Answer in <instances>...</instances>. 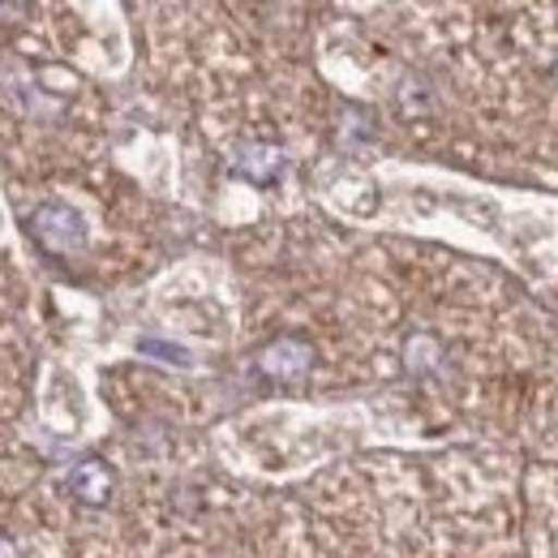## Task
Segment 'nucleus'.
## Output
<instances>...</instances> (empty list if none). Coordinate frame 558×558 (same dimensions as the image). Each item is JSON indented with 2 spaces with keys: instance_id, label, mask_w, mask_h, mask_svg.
<instances>
[{
  "instance_id": "obj_2",
  "label": "nucleus",
  "mask_w": 558,
  "mask_h": 558,
  "mask_svg": "<svg viewBox=\"0 0 558 558\" xmlns=\"http://www.w3.org/2000/svg\"><path fill=\"white\" fill-rule=\"evenodd\" d=\"M258 369L276 383H296L314 369V344L301 340V336H279L276 344L258 352Z\"/></svg>"
},
{
  "instance_id": "obj_5",
  "label": "nucleus",
  "mask_w": 558,
  "mask_h": 558,
  "mask_svg": "<svg viewBox=\"0 0 558 558\" xmlns=\"http://www.w3.org/2000/svg\"><path fill=\"white\" fill-rule=\"evenodd\" d=\"M404 356H409V365L413 369H434L438 361H442V349H438V340L434 336H425V331H417L413 340H409V349H404Z\"/></svg>"
},
{
  "instance_id": "obj_4",
  "label": "nucleus",
  "mask_w": 558,
  "mask_h": 558,
  "mask_svg": "<svg viewBox=\"0 0 558 558\" xmlns=\"http://www.w3.org/2000/svg\"><path fill=\"white\" fill-rule=\"evenodd\" d=\"M70 489L86 507H104L112 498V489H117V477H112V469L104 460H82V464H73Z\"/></svg>"
},
{
  "instance_id": "obj_6",
  "label": "nucleus",
  "mask_w": 558,
  "mask_h": 558,
  "mask_svg": "<svg viewBox=\"0 0 558 558\" xmlns=\"http://www.w3.org/2000/svg\"><path fill=\"white\" fill-rule=\"evenodd\" d=\"M138 349L150 352V356H159V361H172L177 369H185V365H190V352L172 349V344H159V340H142Z\"/></svg>"
},
{
  "instance_id": "obj_1",
  "label": "nucleus",
  "mask_w": 558,
  "mask_h": 558,
  "mask_svg": "<svg viewBox=\"0 0 558 558\" xmlns=\"http://www.w3.org/2000/svg\"><path fill=\"white\" fill-rule=\"evenodd\" d=\"M26 228L57 258H77L86 250V241H90V228H86L82 210H73L70 203H44V207H35Z\"/></svg>"
},
{
  "instance_id": "obj_3",
  "label": "nucleus",
  "mask_w": 558,
  "mask_h": 558,
  "mask_svg": "<svg viewBox=\"0 0 558 558\" xmlns=\"http://www.w3.org/2000/svg\"><path fill=\"white\" fill-rule=\"evenodd\" d=\"M283 150L271 142H236L232 146V172L245 177L250 185H276L283 177Z\"/></svg>"
}]
</instances>
